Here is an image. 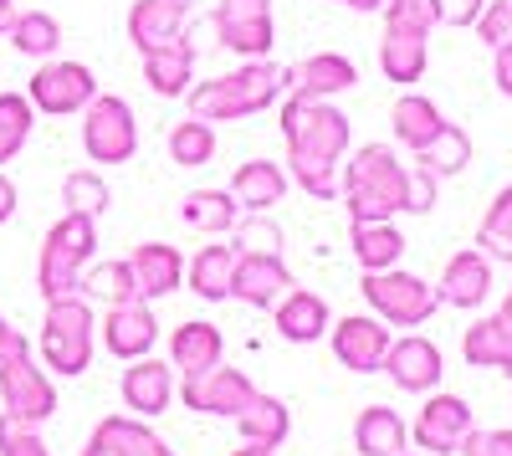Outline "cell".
Wrapping results in <instances>:
<instances>
[{
	"instance_id": "33",
	"label": "cell",
	"mask_w": 512,
	"mask_h": 456,
	"mask_svg": "<svg viewBox=\"0 0 512 456\" xmlns=\"http://www.w3.org/2000/svg\"><path fill=\"white\" fill-rule=\"evenodd\" d=\"M431 36H415V31H390L384 26V41H379V72L390 82H420L425 77V62H431Z\"/></svg>"
},
{
	"instance_id": "12",
	"label": "cell",
	"mask_w": 512,
	"mask_h": 456,
	"mask_svg": "<svg viewBox=\"0 0 512 456\" xmlns=\"http://www.w3.org/2000/svg\"><path fill=\"white\" fill-rule=\"evenodd\" d=\"M390 354V323L374 318V313H354V318H338L333 323V359L354 369V375H374Z\"/></svg>"
},
{
	"instance_id": "5",
	"label": "cell",
	"mask_w": 512,
	"mask_h": 456,
	"mask_svg": "<svg viewBox=\"0 0 512 456\" xmlns=\"http://www.w3.org/2000/svg\"><path fill=\"white\" fill-rule=\"evenodd\" d=\"M93 252H98V221L67 211V216L47 231V241H41V262H36L41 298H67V293H77V277H82V267L93 262Z\"/></svg>"
},
{
	"instance_id": "50",
	"label": "cell",
	"mask_w": 512,
	"mask_h": 456,
	"mask_svg": "<svg viewBox=\"0 0 512 456\" xmlns=\"http://www.w3.org/2000/svg\"><path fill=\"white\" fill-rule=\"evenodd\" d=\"M16 216V185H11V175L0 170V226H6Z\"/></svg>"
},
{
	"instance_id": "24",
	"label": "cell",
	"mask_w": 512,
	"mask_h": 456,
	"mask_svg": "<svg viewBox=\"0 0 512 456\" xmlns=\"http://www.w3.org/2000/svg\"><path fill=\"white\" fill-rule=\"evenodd\" d=\"M231 277H236V241H231V246L210 241V246H200V252L185 262L190 293L205 298V303H226V298H231Z\"/></svg>"
},
{
	"instance_id": "4",
	"label": "cell",
	"mask_w": 512,
	"mask_h": 456,
	"mask_svg": "<svg viewBox=\"0 0 512 456\" xmlns=\"http://www.w3.org/2000/svg\"><path fill=\"white\" fill-rule=\"evenodd\" d=\"M93 339H98V318L93 303L82 293L47 298V318H41V359L57 375H82L93 364Z\"/></svg>"
},
{
	"instance_id": "28",
	"label": "cell",
	"mask_w": 512,
	"mask_h": 456,
	"mask_svg": "<svg viewBox=\"0 0 512 456\" xmlns=\"http://www.w3.org/2000/svg\"><path fill=\"white\" fill-rule=\"evenodd\" d=\"M349 246L364 272L400 267V257H405V236L395 221H349Z\"/></svg>"
},
{
	"instance_id": "46",
	"label": "cell",
	"mask_w": 512,
	"mask_h": 456,
	"mask_svg": "<svg viewBox=\"0 0 512 456\" xmlns=\"http://www.w3.org/2000/svg\"><path fill=\"white\" fill-rule=\"evenodd\" d=\"M461 456H512V431H466V441L456 446Z\"/></svg>"
},
{
	"instance_id": "47",
	"label": "cell",
	"mask_w": 512,
	"mask_h": 456,
	"mask_svg": "<svg viewBox=\"0 0 512 456\" xmlns=\"http://www.w3.org/2000/svg\"><path fill=\"white\" fill-rule=\"evenodd\" d=\"M272 16V0H216L210 21H262Z\"/></svg>"
},
{
	"instance_id": "53",
	"label": "cell",
	"mask_w": 512,
	"mask_h": 456,
	"mask_svg": "<svg viewBox=\"0 0 512 456\" xmlns=\"http://www.w3.org/2000/svg\"><path fill=\"white\" fill-rule=\"evenodd\" d=\"M11 339H16V328H11L6 318H0V354H6V344H11Z\"/></svg>"
},
{
	"instance_id": "32",
	"label": "cell",
	"mask_w": 512,
	"mask_h": 456,
	"mask_svg": "<svg viewBox=\"0 0 512 456\" xmlns=\"http://www.w3.org/2000/svg\"><path fill=\"white\" fill-rule=\"evenodd\" d=\"M180 216H185V226L200 231V236H226V231H236V221H241V205H236L231 190L210 185V190H190V195H185Z\"/></svg>"
},
{
	"instance_id": "15",
	"label": "cell",
	"mask_w": 512,
	"mask_h": 456,
	"mask_svg": "<svg viewBox=\"0 0 512 456\" xmlns=\"http://www.w3.org/2000/svg\"><path fill=\"white\" fill-rule=\"evenodd\" d=\"M292 287V272L282 252H236V277H231V298L246 308H277V298Z\"/></svg>"
},
{
	"instance_id": "26",
	"label": "cell",
	"mask_w": 512,
	"mask_h": 456,
	"mask_svg": "<svg viewBox=\"0 0 512 456\" xmlns=\"http://www.w3.org/2000/svg\"><path fill=\"white\" fill-rule=\"evenodd\" d=\"M93 441H98L108 456H175L164 436L149 431L144 416H103V421L93 426Z\"/></svg>"
},
{
	"instance_id": "44",
	"label": "cell",
	"mask_w": 512,
	"mask_h": 456,
	"mask_svg": "<svg viewBox=\"0 0 512 456\" xmlns=\"http://www.w3.org/2000/svg\"><path fill=\"white\" fill-rule=\"evenodd\" d=\"M472 26H477V36L487 41L492 52H497V47H512V0H487L482 16H477Z\"/></svg>"
},
{
	"instance_id": "8",
	"label": "cell",
	"mask_w": 512,
	"mask_h": 456,
	"mask_svg": "<svg viewBox=\"0 0 512 456\" xmlns=\"http://www.w3.org/2000/svg\"><path fill=\"white\" fill-rule=\"evenodd\" d=\"M82 149L93 164H128L139 149V118L118 93H98L82 108Z\"/></svg>"
},
{
	"instance_id": "36",
	"label": "cell",
	"mask_w": 512,
	"mask_h": 456,
	"mask_svg": "<svg viewBox=\"0 0 512 456\" xmlns=\"http://www.w3.org/2000/svg\"><path fill=\"white\" fill-rule=\"evenodd\" d=\"M415 164H420V170H431L436 180H451V175H461L466 164H472V139H466V129L446 123V129L415 154Z\"/></svg>"
},
{
	"instance_id": "14",
	"label": "cell",
	"mask_w": 512,
	"mask_h": 456,
	"mask_svg": "<svg viewBox=\"0 0 512 456\" xmlns=\"http://www.w3.org/2000/svg\"><path fill=\"white\" fill-rule=\"evenodd\" d=\"M103 349L113 354V359H144L154 344H159V318H154V308L144 303V298H134V303H113L108 313H103Z\"/></svg>"
},
{
	"instance_id": "54",
	"label": "cell",
	"mask_w": 512,
	"mask_h": 456,
	"mask_svg": "<svg viewBox=\"0 0 512 456\" xmlns=\"http://www.w3.org/2000/svg\"><path fill=\"white\" fill-rule=\"evenodd\" d=\"M231 456H272V451H267V446H246V441H241V451H231Z\"/></svg>"
},
{
	"instance_id": "52",
	"label": "cell",
	"mask_w": 512,
	"mask_h": 456,
	"mask_svg": "<svg viewBox=\"0 0 512 456\" xmlns=\"http://www.w3.org/2000/svg\"><path fill=\"white\" fill-rule=\"evenodd\" d=\"M11 16H16V0H0V36H6V26H11Z\"/></svg>"
},
{
	"instance_id": "38",
	"label": "cell",
	"mask_w": 512,
	"mask_h": 456,
	"mask_svg": "<svg viewBox=\"0 0 512 456\" xmlns=\"http://www.w3.org/2000/svg\"><path fill=\"white\" fill-rule=\"evenodd\" d=\"M31 123H36V108L26 93H0V164H11L26 149Z\"/></svg>"
},
{
	"instance_id": "19",
	"label": "cell",
	"mask_w": 512,
	"mask_h": 456,
	"mask_svg": "<svg viewBox=\"0 0 512 456\" xmlns=\"http://www.w3.org/2000/svg\"><path fill=\"white\" fill-rule=\"evenodd\" d=\"M128 267H134V282H139V298L144 303L169 298V293H180V287H185V257H180V246H169V241L134 246Z\"/></svg>"
},
{
	"instance_id": "1",
	"label": "cell",
	"mask_w": 512,
	"mask_h": 456,
	"mask_svg": "<svg viewBox=\"0 0 512 456\" xmlns=\"http://www.w3.org/2000/svg\"><path fill=\"white\" fill-rule=\"evenodd\" d=\"M277 123H282V139H287L292 180L313 200H333L338 195V170H344L349 139H354L349 113L333 108V98H287Z\"/></svg>"
},
{
	"instance_id": "9",
	"label": "cell",
	"mask_w": 512,
	"mask_h": 456,
	"mask_svg": "<svg viewBox=\"0 0 512 456\" xmlns=\"http://www.w3.org/2000/svg\"><path fill=\"white\" fill-rule=\"evenodd\" d=\"M26 98L36 113L47 118H67V113H82L93 98H98V77L88 62H62V57H47L36 62L31 82H26Z\"/></svg>"
},
{
	"instance_id": "55",
	"label": "cell",
	"mask_w": 512,
	"mask_h": 456,
	"mask_svg": "<svg viewBox=\"0 0 512 456\" xmlns=\"http://www.w3.org/2000/svg\"><path fill=\"white\" fill-rule=\"evenodd\" d=\"M512 267V262H507ZM502 318H512V287H507V298H502Z\"/></svg>"
},
{
	"instance_id": "30",
	"label": "cell",
	"mask_w": 512,
	"mask_h": 456,
	"mask_svg": "<svg viewBox=\"0 0 512 456\" xmlns=\"http://www.w3.org/2000/svg\"><path fill=\"white\" fill-rule=\"evenodd\" d=\"M236 431H241L246 446H267V451H277V446L292 436V410H287L277 395H262V390H256L251 405L236 416Z\"/></svg>"
},
{
	"instance_id": "39",
	"label": "cell",
	"mask_w": 512,
	"mask_h": 456,
	"mask_svg": "<svg viewBox=\"0 0 512 456\" xmlns=\"http://www.w3.org/2000/svg\"><path fill=\"white\" fill-rule=\"evenodd\" d=\"M477 252H487L497 262H512V185H502L497 200L487 205L482 231H477Z\"/></svg>"
},
{
	"instance_id": "37",
	"label": "cell",
	"mask_w": 512,
	"mask_h": 456,
	"mask_svg": "<svg viewBox=\"0 0 512 456\" xmlns=\"http://www.w3.org/2000/svg\"><path fill=\"white\" fill-rule=\"evenodd\" d=\"M169 159L180 164V170H200V164L216 159V123L205 118H180L175 129H169Z\"/></svg>"
},
{
	"instance_id": "57",
	"label": "cell",
	"mask_w": 512,
	"mask_h": 456,
	"mask_svg": "<svg viewBox=\"0 0 512 456\" xmlns=\"http://www.w3.org/2000/svg\"><path fill=\"white\" fill-rule=\"evenodd\" d=\"M405 456H431V451H405Z\"/></svg>"
},
{
	"instance_id": "6",
	"label": "cell",
	"mask_w": 512,
	"mask_h": 456,
	"mask_svg": "<svg viewBox=\"0 0 512 456\" xmlns=\"http://www.w3.org/2000/svg\"><path fill=\"white\" fill-rule=\"evenodd\" d=\"M364 303L374 308V318L395 323V328H420L431 323V313L441 308V293L425 277L415 272H400V267H384V272H364L359 282Z\"/></svg>"
},
{
	"instance_id": "18",
	"label": "cell",
	"mask_w": 512,
	"mask_h": 456,
	"mask_svg": "<svg viewBox=\"0 0 512 456\" xmlns=\"http://www.w3.org/2000/svg\"><path fill=\"white\" fill-rule=\"evenodd\" d=\"M436 293H441V303H446V308H461V313L482 308V303H487V293H492V257H487V252H477V246L456 252V257L446 262L441 282H436Z\"/></svg>"
},
{
	"instance_id": "51",
	"label": "cell",
	"mask_w": 512,
	"mask_h": 456,
	"mask_svg": "<svg viewBox=\"0 0 512 456\" xmlns=\"http://www.w3.org/2000/svg\"><path fill=\"white\" fill-rule=\"evenodd\" d=\"M349 11H359V16H374V11H384V0H344Z\"/></svg>"
},
{
	"instance_id": "35",
	"label": "cell",
	"mask_w": 512,
	"mask_h": 456,
	"mask_svg": "<svg viewBox=\"0 0 512 456\" xmlns=\"http://www.w3.org/2000/svg\"><path fill=\"white\" fill-rule=\"evenodd\" d=\"M6 41H11L21 57L47 62V57H57V47H62V21L47 16V11H16L11 26H6Z\"/></svg>"
},
{
	"instance_id": "2",
	"label": "cell",
	"mask_w": 512,
	"mask_h": 456,
	"mask_svg": "<svg viewBox=\"0 0 512 456\" xmlns=\"http://www.w3.org/2000/svg\"><path fill=\"white\" fill-rule=\"evenodd\" d=\"M410 164L395 159L390 144H364L338 170V200L349 205V221H395L405 211Z\"/></svg>"
},
{
	"instance_id": "43",
	"label": "cell",
	"mask_w": 512,
	"mask_h": 456,
	"mask_svg": "<svg viewBox=\"0 0 512 456\" xmlns=\"http://www.w3.org/2000/svg\"><path fill=\"white\" fill-rule=\"evenodd\" d=\"M0 456H52V451L36 436V426H26V421L0 410Z\"/></svg>"
},
{
	"instance_id": "16",
	"label": "cell",
	"mask_w": 512,
	"mask_h": 456,
	"mask_svg": "<svg viewBox=\"0 0 512 456\" xmlns=\"http://www.w3.org/2000/svg\"><path fill=\"white\" fill-rule=\"evenodd\" d=\"M472 431V405L461 395H431L415 416V446L431 456H451Z\"/></svg>"
},
{
	"instance_id": "42",
	"label": "cell",
	"mask_w": 512,
	"mask_h": 456,
	"mask_svg": "<svg viewBox=\"0 0 512 456\" xmlns=\"http://www.w3.org/2000/svg\"><path fill=\"white\" fill-rule=\"evenodd\" d=\"M236 252H282V226L267 221V211H251V221H236Z\"/></svg>"
},
{
	"instance_id": "13",
	"label": "cell",
	"mask_w": 512,
	"mask_h": 456,
	"mask_svg": "<svg viewBox=\"0 0 512 456\" xmlns=\"http://www.w3.org/2000/svg\"><path fill=\"white\" fill-rule=\"evenodd\" d=\"M384 375H390L405 395H431L446 375V364H441V349L431 339H420V334H405V339H390V354H384Z\"/></svg>"
},
{
	"instance_id": "22",
	"label": "cell",
	"mask_w": 512,
	"mask_h": 456,
	"mask_svg": "<svg viewBox=\"0 0 512 456\" xmlns=\"http://www.w3.org/2000/svg\"><path fill=\"white\" fill-rule=\"evenodd\" d=\"M272 313H277V334L287 344H318L328 334V303L318 293H308V287H297V282L277 298Z\"/></svg>"
},
{
	"instance_id": "25",
	"label": "cell",
	"mask_w": 512,
	"mask_h": 456,
	"mask_svg": "<svg viewBox=\"0 0 512 456\" xmlns=\"http://www.w3.org/2000/svg\"><path fill=\"white\" fill-rule=\"evenodd\" d=\"M354 451L359 456H405L410 451V426L390 405H364L354 421Z\"/></svg>"
},
{
	"instance_id": "10",
	"label": "cell",
	"mask_w": 512,
	"mask_h": 456,
	"mask_svg": "<svg viewBox=\"0 0 512 456\" xmlns=\"http://www.w3.org/2000/svg\"><path fill=\"white\" fill-rule=\"evenodd\" d=\"M175 395L195 410V416H226V421H236L241 410L251 405L256 385L241 375V369L216 364V369H200V375H185V380L175 385Z\"/></svg>"
},
{
	"instance_id": "41",
	"label": "cell",
	"mask_w": 512,
	"mask_h": 456,
	"mask_svg": "<svg viewBox=\"0 0 512 456\" xmlns=\"http://www.w3.org/2000/svg\"><path fill=\"white\" fill-rule=\"evenodd\" d=\"M108 180L98 175V170H72L67 180H62V205H67V211H77V216H103L108 211Z\"/></svg>"
},
{
	"instance_id": "31",
	"label": "cell",
	"mask_w": 512,
	"mask_h": 456,
	"mask_svg": "<svg viewBox=\"0 0 512 456\" xmlns=\"http://www.w3.org/2000/svg\"><path fill=\"white\" fill-rule=\"evenodd\" d=\"M390 129H395V139H400L410 154H420L425 144L446 129V113H441L431 98H420V93H400L395 108H390Z\"/></svg>"
},
{
	"instance_id": "45",
	"label": "cell",
	"mask_w": 512,
	"mask_h": 456,
	"mask_svg": "<svg viewBox=\"0 0 512 456\" xmlns=\"http://www.w3.org/2000/svg\"><path fill=\"white\" fill-rule=\"evenodd\" d=\"M436 175L431 170H420V164H415V170H410V190H405V211L410 216H425V211H436Z\"/></svg>"
},
{
	"instance_id": "3",
	"label": "cell",
	"mask_w": 512,
	"mask_h": 456,
	"mask_svg": "<svg viewBox=\"0 0 512 456\" xmlns=\"http://www.w3.org/2000/svg\"><path fill=\"white\" fill-rule=\"evenodd\" d=\"M277 98H282V67L272 57H251L236 72L195 82L185 93V108L205 123H236V118H251V113H267Z\"/></svg>"
},
{
	"instance_id": "23",
	"label": "cell",
	"mask_w": 512,
	"mask_h": 456,
	"mask_svg": "<svg viewBox=\"0 0 512 456\" xmlns=\"http://www.w3.org/2000/svg\"><path fill=\"white\" fill-rule=\"evenodd\" d=\"M221 354H226V339H221V328L205 323V318H190V323H180L175 334H169V364H175L180 375L216 369Z\"/></svg>"
},
{
	"instance_id": "48",
	"label": "cell",
	"mask_w": 512,
	"mask_h": 456,
	"mask_svg": "<svg viewBox=\"0 0 512 456\" xmlns=\"http://www.w3.org/2000/svg\"><path fill=\"white\" fill-rule=\"evenodd\" d=\"M487 0H446V26H472Z\"/></svg>"
},
{
	"instance_id": "11",
	"label": "cell",
	"mask_w": 512,
	"mask_h": 456,
	"mask_svg": "<svg viewBox=\"0 0 512 456\" xmlns=\"http://www.w3.org/2000/svg\"><path fill=\"white\" fill-rule=\"evenodd\" d=\"M359 88V67L344 52H313L303 62L282 67V93L287 98H338Z\"/></svg>"
},
{
	"instance_id": "21",
	"label": "cell",
	"mask_w": 512,
	"mask_h": 456,
	"mask_svg": "<svg viewBox=\"0 0 512 456\" xmlns=\"http://www.w3.org/2000/svg\"><path fill=\"white\" fill-rule=\"evenodd\" d=\"M144 82L159 98H185L195 88V41H190V31L175 36L169 47L144 52Z\"/></svg>"
},
{
	"instance_id": "17",
	"label": "cell",
	"mask_w": 512,
	"mask_h": 456,
	"mask_svg": "<svg viewBox=\"0 0 512 456\" xmlns=\"http://www.w3.org/2000/svg\"><path fill=\"white\" fill-rule=\"evenodd\" d=\"M118 390H123V405L134 410V416H164L169 410V400H175V369H169L164 359H128V369H123V380H118Z\"/></svg>"
},
{
	"instance_id": "29",
	"label": "cell",
	"mask_w": 512,
	"mask_h": 456,
	"mask_svg": "<svg viewBox=\"0 0 512 456\" xmlns=\"http://www.w3.org/2000/svg\"><path fill=\"white\" fill-rule=\"evenodd\" d=\"M461 354L466 364H477V369H502V375L512 380V318H477L472 328H466V339H461Z\"/></svg>"
},
{
	"instance_id": "40",
	"label": "cell",
	"mask_w": 512,
	"mask_h": 456,
	"mask_svg": "<svg viewBox=\"0 0 512 456\" xmlns=\"http://www.w3.org/2000/svg\"><path fill=\"white\" fill-rule=\"evenodd\" d=\"M384 26L431 36L436 26H446V0H384Z\"/></svg>"
},
{
	"instance_id": "7",
	"label": "cell",
	"mask_w": 512,
	"mask_h": 456,
	"mask_svg": "<svg viewBox=\"0 0 512 456\" xmlns=\"http://www.w3.org/2000/svg\"><path fill=\"white\" fill-rule=\"evenodd\" d=\"M0 405H6V416H16L26 426H41V421L57 416V390L31 364V344L21 334L6 344V354H0Z\"/></svg>"
},
{
	"instance_id": "27",
	"label": "cell",
	"mask_w": 512,
	"mask_h": 456,
	"mask_svg": "<svg viewBox=\"0 0 512 456\" xmlns=\"http://www.w3.org/2000/svg\"><path fill=\"white\" fill-rule=\"evenodd\" d=\"M231 195H236L241 211H272V205L287 195V170L272 164V159H246L231 175Z\"/></svg>"
},
{
	"instance_id": "49",
	"label": "cell",
	"mask_w": 512,
	"mask_h": 456,
	"mask_svg": "<svg viewBox=\"0 0 512 456\" xmlns=\"http://www.w3.org/2000/svg\"><path fill=\"white\" fill-rule=\"evenodd\" d=\"M492 77H497V93L512 98V47H497L492 52Z\"/></svg>"
},
{
	"instance_id": "56",
	"label": "cell",
	"mask_w": 512,
	"mask_h": 456,
	"mask_svg": "<svg viewBox=\"0 0 512 456\" xmlns=\"http://www.w3.org/2000/svg\"><path fill=\"white\" fill-rule=\"evenodd\" d=\"M180 6H190V11H195V6H200V0H180Z\"/></svg>"
},
{
	"instance_id": "34",
	"label": "cell",
	"mask_w": 512,
	"mask_h": 456,
	"mask_svg": "<svg viewBox=\"0 0 512 456\" xmlns=\"http://www.w3.org/2000/svg\"><path fill=\"white\" fill-rule=\"evenodd\" d=\"M77 293L88 298V303H134L139 298V282H134V267H128V257L118 262H93V267H82L77 277Z\"/></svg>"
},
{
	"instance_id": "20",
	"label": "cell",
	"mask_w": 512,
	"mask_h": 456,
	"mask_svg": "<svg viewBox=\"0 0 512 456\" xmlns=\"http://www.w3.org/2000/svg\"><path fill=\"white\" fill-rule=\"evenodd\" d=\"M185 21H190V6H180V0H134L128 6V41L144 57L154 47H169L175 36H185Z\"/></svg>"
}]
</instances>
